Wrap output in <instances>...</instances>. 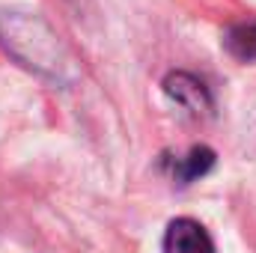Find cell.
Wrapping results in <instances>:
<instances>
[{
    "mask_svg": "<svg viewBox=\"0 0 256 253\" xmlns=\"http://www.w3.org/2000/svg\"><path fill=\"white\" fill-rule=\"evenodd\" d=\"M212 167H214V152L208 146H191L185 155H161V170L176 185H191L208 176Z\"/></svg>",
    "mask_w": 256,
    "mask_h": 253,
    "instance_id": "4",
    "label": "cell"
},
{
    "mask_svg": "<svg viewBox=\"0 0 256 253\" xmlns=\"http://www.w3.org/2000/svg\"><path fill=\"white\" fill-rule=\"evenodd\" d=\"M0 45L18 66L48 78L66 80L68 74V54L60 36L30 12H3L0 15Z\"/></svg>",
    "mask_w": 256,
    "mask_h": 253,
    "instance_id": "1",
    "label": "cell"
},
{
    "mask_svg": "<svg viewBox=\"0 0 256 253\" xmlns=\"http://www.w3.org/2000/svg\"><path fill=\"white\" fill-rule=\"evenodd\" d=\"M224 48L230 57L238 63H254L256 60V21H236L224 33Z\"/></svg>",
    "mask_w": 256,
    "mask_h": 253,
    "instance_id": "5",
    "label": "cell"
},
{
    "mask_svg": "<svg viewBox=\"0 0 256 253\" xmlns=\"http://www.w3.org/2000/svg\"><path fill=\"white\" fill-rule=\"evenodd\" d=\"M161 86H164L167 98L176 102V104H179L182 110H188L191 116H206V114H212V108H214L208 86H206L196 74H191V72H170Z\"/></svg>",
    "mask_w": 256,
    "mask_h": 253,
    "instance_id": "2",
    "label": "cell"
},
{
    "mask_svg": "<svg viewBox=\"0 0 256 253\" xmlns=\"http://www.w3.org/2000/svg\"><path fill=\"white\" fill-rule=\"evenodd\" d=\"M164 253H214V242L208 230L194 218H176L167 224Z\"/></svg>",
    "mask_w": 256,
    "mask_h": 253,
    "instance_id": "3",
    "label": "cell"
}]
</instances>
